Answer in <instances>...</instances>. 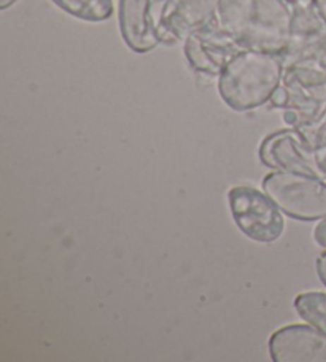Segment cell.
Masks as SVG:
<instances>
[{
	"mask_svg": "<svg viewBox=\"0 0 326 362\" xmlns=\"http://www.w3.org/2000/svg\"><path fill=\"white\" fill-rule=\"evenodd\" d=\"M215 21L243 49L284 54L291 39L293 8L286 0H220Z\"/></svg>",
	"mask_w": 326,
	"mask_h": 362,
	"instance_id": "obj_1",
	"label": "cell"
},
{
	"mask_svg": "<svg viewBox=\"0 0 326 362\" xmlns=\"http://www.w3.org/2000/svg\"><path fill=\"white\" fill-rule=\"evenodd\" d=\"M284 67L285 59L279 53L242 49L218 76V93L236 112L258 109L280 86Z\"/></svg>",
	"mask_w": 326,
	"mask_h": 362,
	"instance_id": "obj_2",
	"label": "cell"
},
{
	"mask_svg": "<svg viewBox=\"0 0 326 362\" xmlns=\"http://www.w3.org/2000/svg\"><path fill=\"white\" fill-rule=\"evenodd\" d=\"M262 190L294 221L313 222L326 217V184L318 176L274 171L262 179Z\"/></svg>",
	"mask_w": 326,
	"mask_h": 362,
	"instance_id": "obj_3",
	"label": "cell"
},
{
	"mask_svg": "<svg viewBox=\"0 0 326 362\" xmlns=\"http://www.w3.org/2000/svg\"><path fill=\"white\" fill-rule=\"evenodd\" d=\"M179 0H120L118 24L123 42L134 53H148L161 43H174L166 21Z\"/></svg>",
	"mask_w": 326,
	"mask_h": 362,
	"instance_id": "obj_4",
	"label": "cell"
},
{
	"mask_svg": "<svg viewBox=\"0 0 326 362\" xmlns=\"http://www.w3.org/2000/svg\"><path fill=\"white\" fill-rule=\"evenodd\" d=\"M228 202L236 226L247 238L261 245H272L284 235V212L266 192L237 185L228 192Z\"/></svg>",
	"mask_w": 326,
	"mask_h": 362,
	"instance_id": "obj_5",
	"label": "cell"
},
{
	"mask_svg": "<svg viewBox=\"0 0 326 362\" xmlns=\"http://www.w3.org/2000/svg\"><path fill=\"white\" fill-rule=\"evenodd\" d=\"M183 49L194 71L215 77L220 76L228 62L243 48L233 37L224 33L217 21H213L188 34Z\"/></svg>",
	"mask_w": 326,
	"mask_h": 362,
	"instance_id": "obj_6",
	"label": "cell"
},
{
	"mask_svg": "<svg viewBox=\"0 0 326 362\" xmlns=\"http://www.w3.org/2000/svg\"><path fill=\"white\" fill-rule=\"evenodd\" d=\"M274 362H326V334L315 326L290 324L269 339Z\"/></svg>",
	"mask_w": 326,
	"mask_h": 362,
	"instance_id": "obj_7",
	"label": "cell"
},
{
	"mask_svg": "<svg viewBox=\"0 0 326 362\" xmlns=\"http://www.w3.org/2000/svg\"><path fill=\"white\" fill-rule=\"evenodd\" d=\"M260 160L262 165L272 168L275 171L318 176L315 166H313L312 155L306 148L303 136L294 129H282L269 134L260 146Z\"/></svg>",
	"mask_w": 326,
	"mask_h": 362,
	"instance_id": "obj_8",
	"label": "cell"
},
{
	"mask_svg": "<svg viewBox=\"0 0 326 362\" xmlns=\"http://www.w3.org/2000/svg\"><path fill=\"white\" fill-rule=\"evenodd\" d=\"M326 35V21L320 15L313 0H303L293 4V28L291 39L284 59H298L309 54L315 48L322 37Z\"/></svg>",
	"mask_w": 326,
	"mask_h": 362,
	"instance_id": "obj_9",
	"label": "cell"
},
{
	"mask_svg": "<svg viewBox=\"0 0 326 362\" xmlns=\"http://www.w3.org/2000/svg\"><path fill=\"white\" fill-rule=\"evenodd\" d=\"M218 4L220 0H179L166 21L167 33L174 43L185 39L193 30L215 21Z\"/></svg>",
	"mask_w": 326,
	"mask_h": 362,
	"instance_id": "obj_10",
	"label": "cell"
},
{
	"mask_svg": "<svg viewBox=\"0 0 326 362\" xmlns=\"http://www.w3.org/2000/svg\"><path fill=\"white\" fill-rule=\"evenodd\" d=\"M77 20L86 23H102L114 16V0H52Z\"/></svg>",
	"mask_w": 326,
	"mask_h": 362,
	"instance_id": "obj_11",
	"label": "cell"
},
{
	"mask_svg": "<svg viewBox=\"0 0 326 362\" xmlns=\"http://www.w3.org/2000/svg\"><path fill=\"white\" fill-rule=\"evenodd\" d=\"M294 308L299 317L326 334V294L325 292H303L294 298Z\"/></svg>",
	"mask_w": 326,
	"mask_h": 362,
	"instance_id": "obj_12",
	"label": "cell"
},
{
	"mask_svg": "<svg viewBox=\"0 0 326 362\" xmlns=\"http://www.w3.org/2000/svg\"><path fill=\"white\" fill-rule=\"evenodd\" d=\"M288 101H290L288 90L285 86H279L271 98V103L275 105V107H285V105H288Z\"/></svg>",
	"mask_w": 326,
	"mask_h": 362,
	"instance_id": "obj_13",
	"label": "cell"
},
{
	"mask_svg": "<svg viewBox=\"0 0 326 362\" xmlns=\"http://www.w3.org/2000/svg\"><path fill=\"white\" fill-rule=\"evenodd\" d=\"M313 240L318 246L326 249V217L318 222V226L313 230Z\"/></svg>",
	"mask_w": 326,
	"mask_h": 362,
	"instance_id": "obj_14",
	"label": "cell"
},
{
	"mask_svg": "<svg viewBox=\"0 0 326 362\" xmlns=\"http://www.w3.org/2000/svg\"><path fill=\"white\" fill-rule=\"evenodd\" d=\"M315 270L320 281H322L323 286L326 287V252L320 254L315 260Z\"/></svg>",
	"mask_w": 326,
	"mask_h": 362,
	"instance_id": "obj_15",
	"label": "cell"
},
{
	"mask_svg": "<svg viewBox=\"0 0 326 362\" xmlns=\"http://www.w3.org/2000/svg\"><path fill=\"white\" fill-rule=\"evenodd\" d=\"M313 4H315V7L318 8L320 15H322L323 20L326 21V0H313Z\"/></svg>",
	"mask_w": 326,
	"mask_h": 362,
	"instance_id": "obj_16",
	"label": "cell"
},
{
	"mask_svg": "<svg viewBox=\"0 0 326 362\" xmlns=\"http://www.w3.org/2000/svg\"><path fill=\"white\" fill-rule=\"evenodd\" d=\"M18 0H0V10H7L11 5H15Z\"/></svg>",
	"mask_w": 326,
	"mask_h": 362,
	"instance_id": "obj_17",
	"label": "cell"
},
{
	"mask_svg": "<svg viewBox=\"0 0 326 362\" xmlns=\"http://www.w3.org/2000/svg\"><path fill=\"white\" fill-rule=\"evenodd\" d=\"M286 2H288V4H291V5H293V4H298V2H303V0H286Z\"/></svg>",
	"mask_w": 326,
	"mask_h": 362,
	"instance_id": "obj_18",
	"label": "cell"
}]
</instances>
